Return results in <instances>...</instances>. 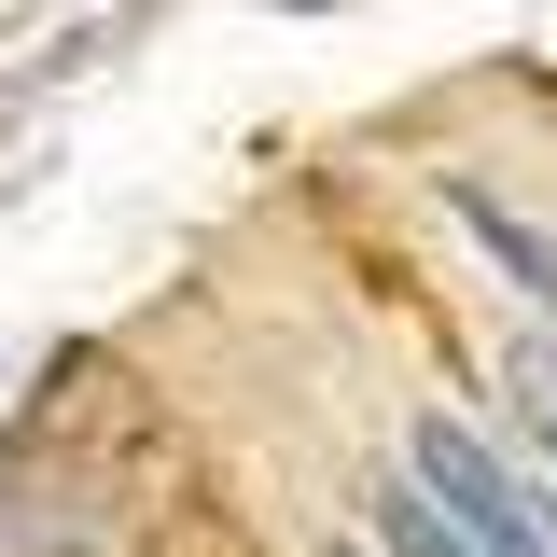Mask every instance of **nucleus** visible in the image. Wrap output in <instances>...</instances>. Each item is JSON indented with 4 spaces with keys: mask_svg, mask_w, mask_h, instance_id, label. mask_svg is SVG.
Returning a JSON list of instances; mask_svg holds the SVG:
<instances>
[{
    "mask_svg": "<svg viewBox=\"0 0 557 557\" xmlns=\"http://www.w3.org/2000/svg\"><path fill=\"white\" fill-rule=\"evenodd\" d=\"M418 474L446 487V516H460V544H474V557H544V516H530V487L502 474L474 432H446V418H432V432H418Z\"/></svg>",
    "mask_w": 557,
    "mask_h": 557,
    "instance_id": "nucleus-1",
    "label": "nucleus"
},
{
    "mask_svg": "<svg viewBox=\"0 0 557 557\" xmlns=\"http://www.w3.org/2000/svg\"><path fill=\"white\" fill-rule=\"evenodd\" d=\"M391 557H474V544H460V530H446L418 487H391Z\"/></svg>",
    "mask_w": 557,
    "mask_h": 557,
    "instance_id": "nucleus-3",
    "label": "nucleus"
},
{
    "mask_svg": "<svg viewBox=\"0 0 557 557\" xmlns=\"http://www.w3.org/2000/svg\"><path fill=\"white\" fill-rule=\"evenodd\" d=\"M446 196H460V223H474V237H487L516 278H530V293H557V251L530 237V223H502V196H487V182H446Z\"/></svg>",
    "mask_w": 557,
    "mask_h": 557,
    "instance_id": "nucleus-2",
    "label": "nucleus"
}]
</instances>
